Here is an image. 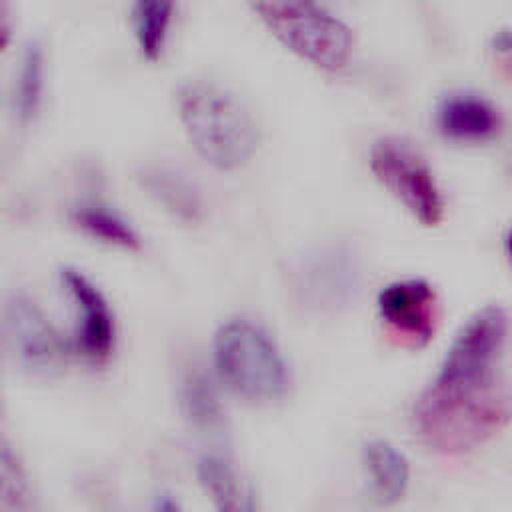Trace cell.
<instances>
[{
    "instance_id": "cell-1",
    "label": "cell",
    "mask_w": 512,
    "mask_h": 512,
    "mask_svg": "<svg viewBox=\"0 0 512 512\" xmlns=\"http://www.w3.org/2000/svg\"><path fill=\"white\" fill-rule=\"evenodd\" d=\"M506 344L508 314L498 304L480 308L462 324L412 410L414 430L430 450L466 454L506 426Z\"/></svg>"
},
{
    "instance_id": "cell-2",
    "label": "cell",
    "mask_w": 512,
    "mask_h": 512,
    "mask_svg": "<svg viewBox=\"0 0 512 512\" xmlns=\"http://www.w3.org/2000/svg\"><path fill=\"white\" fill-rule=\"evenodd\" d=\"M178 118L194 150L218 170L244 166L260 144V130L248 108L226 88L192 80L178 88Z\"/></svg>"
},
{
    "instance_id": "cell-3",
    "label": "cell",
    "mask_w": 512,
    "mask_h": 512,
    "mask_svg": "<svg viewBox=\"0 0 512 512\" xmlns=\"http://www.w3.org/2000/svg\"><path fill=\"white\" fill-rule=\"evenodd\" d=\"M214 366L220 380L250 402L276 400L288 388V370L278 346L250 320L236 318L218 328Z\"/></svg>"
},
{
    "instance_id": "cell-4",
    "label": "cell",
    "mask_w": 512,
    "mask_h": 512,
    "mask_svg": "<svg viewBox=\"0 0 512 512\" xmlns=\"http://www.w3.org/2000/svg\"><path fill=\"white\" fill-rule=\"evenodd\" d=\"M270 34L298 58L334 72L348 64L354 36L316 0H248Z\"/></svg>"
},
{
    "instance_id": "cell-5",
    "label": "cell",
    "mask_w": 512,
    "mask_h": 512,
    "mask_svg": "<svg viewBox=\"0 0 512 512\" xmlns=\"http://www.w3.org/2000/svg\"><path fill=\"white\" fill-rule=\"evenodd\" d=\"M374 178L422 224L438 226L444 218V198L424 156L396 136L378 138L370 148Z\"/></svg>"
},
{
    "instance_id": "cell-6",
    "label": "cell",
    "mask_w": 512,
    "mask_h": 512,
    "mask_svg": "<svg viewBox=\"0 0 512 512\" xmlns=\"http://www.w3.org/2000/svg\"><path fill=\"white\" fill-rule=\"evenodd\" d=\"M0 348L14 366L36 376L58 372L68 354V342L26 294H10L0 304Z\"/></svg>"
},
{
    "instance_id": "cell-7",
    "label": "cell",
    "mask_w": 512,
    "mask_h": 512,
    "mask_svg": "<svg viewBox=\"0 0 512 512\" xmlns=\"http://www.w3.org/2000/svg\"><path fill=\"white\" fill-rule=\"evenodd\" d=\"M360 286V258L346 244H326L308 252L290 274L294 300L314 314H334L348 308Z\"/></svg>"
},
{
    "instance_id": "cell-8",
    "label": "cell",
    "mask_w": 512,
    "mask_h": 512,
    "mask_svg": "<svg viewBox=\"0 0 512 512\" xmlns=\"http://www.w3.org/2000/svg\"><path fill=\"white\" fill-rule=\"evenodd\" d=\"M376 308L386 328L412 348L426 346L438 322L436 290L422 278L396 280L378 292Z\"/></svg>"
},
{
    "instance_id": "cell-9",
    "label": "cell",
    "mask_w": 512,
    "mask_h": 512,
    "mask_svg": "<svg viewBox=\"0 0 512 512\" xmlns=\"http://www.w3.org/2000/svg\"><path fill=\"white\" fill-rule=\"evenodd\" d=\"M62 286L76 310L74 346L90 362H106L116 344L114 312L102 290L78 268L66 266L60 272Z\"/></svg>"
},
{
    "instance_id": "cell-10",
    "label": "cell",
    "mask_w": 512,
    "mask_h": 512,
    "mask_svg": "<svg viewBox=\"0 0 512 512\" xmlns=\"http://www.w3.org/2000/svg\"><path fill=\"white\" fill-rule=\"evenodd\" d=\"M434 122L444 138L464 144L488 142L502 130L498 108L474 92L446 94L436 106Z\"/></svg>"
},
{
    "instance_id": "cell-11",
    "label": "cell",
    "mask_w": 512,
    "mask_h": 512,
    "mask_svg": "<svg viewBox=\"0 0 512 512\" xmlns=\"http://www.w3.org/2000/svg\"><path fill=\"white\" fill-rule=\"evenodd\" d=\"M136 180L172 218L184 224H200L204 220L206 206L200 190L178 170L162 164H148L136 172Z\"/></svg>"
},
{
    "instance_id": "cell-12",
    "label": "cell",
    "mask_w": 512,
    "mask_h": 512,
    "mask_svg": "<svg viewBox=\"0 0 512 512\" xmlns=\"http://www.w3.org/2000/svg\"><path fill=\"white\" fill-rule=\"evenodd\" d=\"M362 462L374 500L382 506L396 504L404 496L410 480L406 456L388 440L376 438L364 444Z\"/></svg>"
},
{
    "instance_id": "cell-13",
    "label": "cell",
    "mask_w": 512,
    "mask_h": 512,
    "mask_svg": "<svg viewBox=\"0 0 512 512\" xmlns=\"http://www.w3.org/2000/svg\"><path fill=\"white\" fill-rule=\"evenodd\" d=\"M72 222L88 236L116 248L138 250L140 236L134 226L104 202L88 200L72 210Z\"/></svg>"
},
{
    "instance_id": "cell-14",
    "label": "cell",
    "mask_w": 512,
    "mask_h": 512,
    "mask_svg": "<svg viewBox=\"0 0 512 512\" xmlns=\"http://www.w3.org/2000/svg\"><path fill=\"white\" fill-rule=\"evenodd\" d=\"M176 0H134L132 30L140 54L156 62L168 42Z\"/></svg>"
},
{
    "instance_id": "cell-15",
    "label": "cell",
    "mask_w": 512,
    "mask_h": 512,
    "mask_svg": "<svg viewBox=\"0 0 512 512\" xmlns=\"http://www.w3.org/2000/svg\"><path fill=\"white\" fill-rule=\"evenodd\" d=\"M198 480L218 510H250V496L232 464L218 454H204L198 460Z\"/></svg>"
},
{
    "instance_id": "cell-16",
    "label": "cell",
    "mask_w": 512,
    "mask_h": 512,
    "mask_svg": "<svg viewBox=\"0 0 512 512\" xmlns=\"http://www.w3.org/2000/svg\"><path fill=\"white\" fill-rule=\"evenodd\" d=\"M46 84V56L44 48L34 42L30 44L20 60V68L14 84V110L20 122H30L36 118Z\"/></svg>"
},
{
    "instance_id": "cell-17",
    "label": "cell",
    "mask_w": 512,
    "mask_h": 512,
    "mask_svg": "<svg viewBox=\"0 0 512 512\" xmlns=\"http://www.w3.org/2000/svg\"><path fill=\"white\" fill-rule=\"evenodd\" d=\"M180 402L184 416L192 422V426L212 432L222 424V408L216 390L204 374L194 372L182 380Z\"/></svg>"
},
{
    "instance_id": "cell-18",
    "label": "cell",
    "mask_w": 512,
    "mask_h": 512,
    "mask_svg": "<svg viewBox=\"0 0 512 512\" xmlns=\"http://www.w3.org/2000/svg\"><path fill=\"white\" fill-rule=\"evenodd\" d=\"M32 502L30 476L14 446L0 436V510H26Z\"/></svg>"
},
{
    "instance_id": "cell-19",
    "label": "cell",
    "mask_w": 512,
    "mask_h": 512,
    "mask_svg": "<svg viewBox=\"0 0 512 512\" xmlns=\"http://www.w3.org/2000/svg\"><path fill=\"white\" fill-rule=\"evenodd\" d=\"M12 30H14L12 0H0V52L10 44Z\"/></svg>"
}]
</instances>
